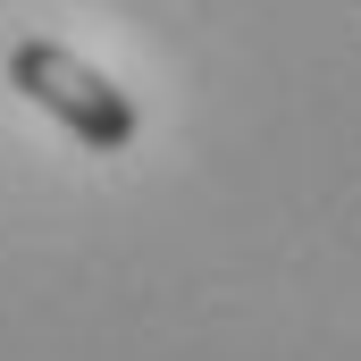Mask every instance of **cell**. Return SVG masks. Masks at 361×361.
<instances>
[{"mask_svg": "<svg viewBox=\"0 0 361 361\" xmlns=\"http://www.w3.org/2000/svg\"><path fill=\"white\" fill-rule=\"evenodd\" d=\"M8 85L25 92L34 109H51L85 152H126V143L143 135V109L109 85L101 68H85L68 42H42V34L17 42V51H8Z\"/></svg>", "mask_w": 361, "mask_h": 361, "instance_id": "1", "label": "cell"}]
</instances>
